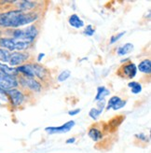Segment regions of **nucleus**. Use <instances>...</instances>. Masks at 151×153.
I'll list each match as a JSON object with an SVG mask.
<instances>
[{
    "mask_svg": "<svg viewBox=\"0 0 151 153\" xmlns=\"http://www.w3.org/2000/svg\"><path fill=\"white\" fill-rule=\"evenodd\" d=\"M38 16L36 13H25L18 10L0 13V26L1 27H20L36 21Z\"/></svg>",
    "mask_w": 151,
    "mask_h": 153,
    "instance_id": "nucleus-1",
    "label": "nucleus"
},
{
    "mask_svg": "<svg viewBox=\"0 0 151 153\" xmlns=\"http://www.w3.org/2000/svg\"><path fill=\"white\" fill-rule=\"evenodd\" d=\"M38 35V30L35 25L27 26L24 29H15L12 32V38L32 44Z\"/></svg>",
    "mask_w": 151,
    "mask_h": 153,
    "instance_id": "nucleus-2",
    "label": "nucleus"
},
{
    "mask_svg": "<svg viewBox=\"0 0 151 153\" xmlns=\"http://www.w3.org/2000/svg\"><path fill=\"white\" fill-rule=\"evenodd\" d=\"M31 44L28 42L14 39L12 37H0V48L9 51L27 50Z\"/></svg>",
    "mask_w": 151,
    "mask_h": 153,
    "instance_id": "nucleus-3",
    "label": "nucleus"
},
{
    "mask_svg": "<svg viewBox=\"0 0 151 153\" xmlns=\"http://www.w3.org/2000/svg\"><path fill=\"white\" fill-rule=\"evenodd\" d=\"M19 85V81L17 76L5 75L0 72V88L4 91H10L11 89L17 88Z\"/></svg>",
    "mask_w": 151,
    "mask_h": 153,
    "instance_id": "nucleus-4",
    "label": "nucleus"
},
{
    "mask_svg": "<svg viewBox=\"0 0 151 153\" xmlns=\"http://www.w3.org/2000/svg\"><path fill=\"white\" fill-rule=\"evenodd\" d=\"M137 74V66L133 63H128L121 65L118 71V75L123 79H132Z\"/></svg>",
    "mask_w": 151,
    "mask_h": 153,
    "instance_id": "nucleus-5",
    "label": "nucleus"
},
{
    "mask_svg": "<svg viewBox=\"0 0 151 153\" xmlns=\"http://www.w3.org/2000/svg\"><path fill=\"white\" fill-rule=\"evenodd\" d=\"M28 59H29V54L27 52L13 51L10 53L9 64H10V65H11V67L20 66L21 65H24Z\"/></svg>",
    "mask_w": 151,
    "mask_h": 153,
    "instance_id": "nucleus-6",
    "label": "nucleus"
},
{
    "mask_svg": "<svg viewBox=\"0 0 151 153\" xmlns=\"http://www.w3.org/2000/svg\"><path fill=\"white\" fill-rule=\"evenodd\" d=\"M20 82L24 88H27L28 90L38 93L42 90V86L39 81H37L34 78H27V76H20Z\"/></svg>",
    "mask_w": 151,
    "mask_h": 153,
    "instance_id": "nucleus-7",
    "label": "nucleus"
},
{
    "mask_svg": "<svg viewBox=\"0 0 151 153\" xmlns=\"http://www.w3.org/2000/svg\"><path fill=\"white\" fill-rule=\"evenodd\" d=\"M76 125V122L74 120H69L65 122L64 124L61 126H50L45 128V131L50 134H65L71 131V129Z\"/></svg>",
    "mask_w": 151,
    "mask_h": 153,
    "instance_id": "nucleus-8",
    "label": "nucleus"
},
{
    "mask_svg": "<svg viewBox=\"0 0 151 153\" xmlns=\"http://www.w3.org/2000/svg\"><path fill=\"white\" fill-rule=\"evenodd\" d=\"M7 96L10 99L11 105L13 106H20L24 101V94L18 89H11L7 91Z\"/></svg>",
    "mask_w": 151,
    "mask_h": 153,
    "instance_id": "nucleus-9",
    "label": "nucleus"
},
{
    "mask_svg": "<svg viewBox=\"0 0 151 153\" xmlns=\"http://www.w3.org/2000/svg\"><path fill=\"white\" fill-rule=\"evenodd\" d=\"M17 71L18 73L21 74V76H27V78H34L35 76V72L33 69L32 64H24L20 66H17Z\"/></svg>",
    "mask_w": 151,
    "mask_h": 153,
    "instance_id": "nucleus-10",
    "label": "nucleus"
},
{
    "mask_svg": "<svg viewBox=\"0 0 151 153\" xmlns=\"http://www.w3.org/2000/svg\"><path fill=\"white\" fill-rule=\"evenodd\" d=\"M32 65L35 72V76H37L41 80H45L49 76V71L44 66L38 64H32Z\"/></svg>",
    "mask_w": 151,
    "mask_h": 153,
    "instance_id": "nucleus-11",
    "label": "nucleus"
},
{
    "mask_svg": "<svg viewBox=\"0 0 151 153\" xmlns=\"http://www.w3.org/2000/svg\"><path fill=\"white\" fill-rule=\"evenodd\" d=\"M18 4V10H21L22 12L29 11L36 7V2L34 1H16Z\"/></svg>",
    "mask_w": 151,
    "mask_h": 153,
    "instance_id": "nucleus-12",
    "label": "nucleus"
},
{
    "mask_svg": "<svg viewBox=\"0 0 151 153\" xmlns=\"http://www.w3.org/2000/svg\"><path fill=\"white\" fill-rule=\"evenodd\" d=\"M68 24L75 29H79L84 26V22H83L77 14H72L68 19Z\"/></svg>",
    "mask_w": 151,
    "mask_h": 153,
    "instance_id": "nucleus-13",
    "label": "nucleus"
},
{
    "mask_svg": "<svg viewBox=\"0 0 151 153\" xmlns=\"http://www.w3.org/2000/svg\"><path fill=\"white\" fill-rule=\"evenodd\" d=\"M0 72L5 75L14 76H17L19 75L16 67H11V66H9L6 64H2V63H0Z\"/></svg>",
    "mask_w": 151,
    "mask_h": 153,
    "instance_id": "nucleus-14",
    "label": "nucleus"
},
{
    "mask_svg": "<svg viewBox=\"0 0 151 153\" xmlns=\"http://www.w3.org/2000/svg\"><path fill=\"white\" fill-rule=\"evenodd\" d=\"M88 135L92 138L93 141L97 142L100 141L103 138V133L101 130H99L97 127H92L88 132Z\"/></svg>",
    "mask_w": 151,
    "mask_h": 153,
    "instance_id": "nucleus-15",
    "label": "nucleus"
},
{
    "mask_svg": "<svg viewBox=\"0 0 151 153\" xmlns=\"http://www.w3.org/2000/svg\"><path fill=\"white\" fill-rule=\"evenodd\" d=\"M137 69L142 73L149 75L151 73V62H150V60L146 59L144 61H142V62L139 64V65L137 66Z\"/></svg>",
    "mask_w": 151,
    "mask_h": 153,
    "instance_id": "nucleus-16",
    "label": "nucleus"
},
{
    "mask_svg": "<svg viewBox=\"0 0 151 153\" xmlns=\"http://www.w3.org/2000/svg\"><path fill=\"white\" fill-rule=\"evenodd\" d=\"M110 91L108 89H107L105 87L102 86V87H98L97 88V94L95 96V101H100L104 99L105 96L109 95Z\"/></svg>",
    "mask_w": 151,
    "mask_h": 153,
    "instance_id": "nucleus-17",
    "label": "nucleus"
},
{
    "mask_svg": "<svg viewBox=\"0 0 151 153\" xmlns=\"http://www.w3.org/2000/svg\"><path fill=\"white\" fill-rule=\"evenodd\" d=\"M132 50H133V45L132 43H126L125 45L121 46V47H119L118 49V54L120 56H123V55L128 54V53L132 52Z\"/></svg>",
    "mask_w": 151,
    "mask_h": 153,
    "instance_id": "nucleus-18",
    "label": "nucleus"
},
{
    "mask_svg": "<svg viewBox=\"0 0 151 153\" xmlns=\"http://www.w3.org/2000/svg\"><path fill=\"white\" fill-rule=\"evenodd\" d=\"M128 87L131 88L132 93L134 94H140L141 91H142V85L139 82H136V81H131V82H129V83H128Z\"/></svg>",
    "mask_w": 151,
    "mask_h": 153,
    "instance_id": "nucleus-19",
    "label": "nucleus"
},
{
    "mask_svg": "<svg viewBox=\"0 0 151 153\" xmlns=\"http://www.w3.org/2000/svg\"><path fill=\"white\" fill-rule=\"evenodd\" d=\"M10 56V52L9 51H7L5 49L0 48V63H9Z\"/></svg>",
    "mask_w": 151,
    "mask_h": 153,
    "instance_id": "nucleus-20",
    "label": "nucleus"
},
{
    "mask_svg": "<svg viewBox=\"0 0 151 153\" xmlns=\"http://www.w3.org/2000/svg\"><path fill=\"white\" fill-rule=\"evenodd\" d=\"M71 76V72L70 70H64L63 72L60 73V75L58 76V81L59 82H63V81H65L67 79L69 78V76Z\"/></svg>",
    "mask_w": 151,
    "mask_h": 153,
    "instance_id": "nucleus-21",
    "label": "nucleus"
},
{
    "mask_svg": "<svg viewBox=\"0 0 151 153\" xmlns=\"http://www.w3.org/2000/svg\"><path fill=\"white\" fill-rule=\"evenodd\" d=\"M102 113L98 110L97 108H93L92 109L90 110V112H89V116L92 118L93 120H98V118L100 117V115H101Z\"/></svg>",
    "mask_w": 151,
    "mask_h": 153,
    "instance_id": "nucleus-22",
    "label": "nucleus"
},
{
    "mask_svg": "<svg viewBox=\"0 0 151 153\" xmlns=\"http://www.w3.org/2000/svg\"><path fill=\"white\" fill-rule=\"evenodd\" d=\"M119 97L118 96H112L110 99H109V101L107 102V106H105V109L107 110H109L110 108H112V106L114 105L118 100H119Z\"/></svg>",
    "mask_w": 151,
    "mask_h": 153,
    "instance_id": "nucleus-23",
    "label": "nucleus"
},
{
    "mask_svg": "<svg viewBox=\"0 0 151 153\" xmlns=\"http://www.w3.org/2000/svg\"><path fill=\"white\" fill-rule=\"evenodd\" d=\"M126 103H127L126 101H123V100H121V99H119V100L112 106V109L113 110H118L120 108H124V106H125Z\"/></svg>",
    "mask_w": 151,
    "mask_h": 153,
    "instance_id": "nucleus-24",
    "label": "nucleus"
},
{
    "mask_svg": "<svg viewBox=\"0 0 151 153\" xmlns=\"http://www.w3.org/2000/svg\"><path fill=\"white\" fill-rule=\"evenodd\" d=\"M94 32H95V29L93 28V25H88L86 28H85V30H84V32H83V34H84L85 36H92L93 34H94Z\"/></svg>",
    "mask_w": 151,
    "mask_h": 153,
    "instance_id": "nucleus-25",
    "label": "nucleus"
},
{
    "mask_svg": "<svg viewBox=\"0 0 151 153\" xmlns=\"http://www.w3.org/2000/svg\"><path fill=\"white\" fill-rule=\"evenodd\" d=\"M125 31L124 32H121V33H119V34H117V35H114V36H112L111 38H110V44H114L115 42H117L119 38H121L123 35H125Z\"/></svg>",
    "mask_w": 151,
    "mask_h": 153,
    "instance_id": "nucleus-26",
    "label": "nucleus"
},
{
    "mask_svg": "<svg viewBox=\"0 0 151 153\" xmlns=\"http://www.w3.org/2000/svg\"><path fill=\"white\" fill-rule=\"evenodd\" d=\"M135 137L138 139V140H140V141H144V142H147V136L144 134V133H140V134H135Z\"/></svg>",
    "mask_w": 151,
    "mask_h": 153,
    "instance_id": "nucleus-27",
    "label": "nucleus"
},
{
    "mask_svg": "<svg viewBox=\"0 0 151 153\" xmlns=\"http://www.w3.org/2000/svg\"><path fill=\"white\" fill-rule=\"evenodd\" d=\"M97 106H98V110H99L101 113L103 112V110L105 108V103H104V99H103V100H100V101H98L97 103Z\"/></svg>",
    "mask_w": 151,
    "mask_h": 153,
    "instance_id": "nucleus-28",
    "label": "nucleus"
},
{
    "mask_svg": "<svg viewBox=\"0 0 151 153\" xmlns=\"http://www.w3.org/2000/svg\"><path fill=\"white\" fill-rule=\"evenodd\" d=\"M80 112V109L78 108V109H74V110H70L68 111V115H70V116H75V115H77Z\"/></svg>",
    "mask_w": 151,
    "mask_h": 153,
    "instance_id": "nucleus-29",
    "label": "nucleus"
},
{
    "mask_svg": "<svg viewBox=\"0 0 151 153\" xmlns=\"http://www.w3.org/2000/svg\"><path fill=\"white\" fill-rule=\"evenodd\" d=\"M75 142H76V138H75V137H71V138H68V139L65 141L66 144H74Z\"/></svg>",
    "mask_w": 151,
    "mask_h": 153,
    "instance_id": "nucleus-30",
    "label": "nucleus"
},
{
    "mask_svg": "<svg viewBox=\"0 0 151 153\" xmlns=\"http://www.w3.org/2000/svg\"><path fill=\"white\" fill-rule=\"evenodd\" d=\"M45 56V54L44 53H39V55H38V57H37V61H38V62H40V61L42 60V58Z\"/></svg>",
    "mask_w": 151,
    "mask_h": 153,
    "instance_id": "nucleus-31",
    "label": "nucleus"
}]
</instances>
